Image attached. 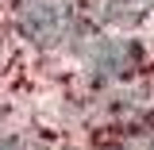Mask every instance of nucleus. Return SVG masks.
<instances>
[{
	"label": "nucleus",
	"mask_w": 154,
	"mask_h": 150,
	"mask_svg": "<svg viewBox=\"0 0 154 150\" xmlns=\"http://www.w3.org/2000/svg\"><path fill=\"white\" fill-rule=\"evenodd\" d=\"M139 42L123 35H93L89 46L81 50V62H85V77L93 85H112V81H123L139 69Z\"/></svg>",
	"instance_id": "obj_1"
},
{
	"label": "nucleus",
	"mask_w": 154,
	"mask_h": 150,
	"mask_svg": "<svg viewBox=\"0 0 154 150\" xmlns=\"http://www.w3.org/2000/svg\"><path fill=\"white\" fill-rule=\"evenodd\" d=\"M150 12H154V0H104L100 23L112 27V31H135Z\"/></svg>",
	"instance_id": "obj_3"
},
{
	"label": "nucleus",
	"mask_w": 154,
	"mask_h": 150,
	"mask_svg": "<svg viewBox=\"0 0 154 150\" xmlns=\"http://www.w3.org/2000/svg\"><path fill=\"white\" fill-rule=\"evenodd\" d=\"M0 131H4V108H0Z\"/></svg>",
	"instance_id": "obj_4"
},
{
	"label": "nucleus",
	"mask_w": 154,
	"mask_h": 150,
	"mask_svg": "<svg viewBox=\"0 0 154 150\" xmlns=\"http://www.w3.org/2000/svg\"><path fill=\"white\" fill-rule=\"evenodd\" d=\"M16 27L35 46H58L73 31L69 0H16Z\"/></svg>",
	"instance_id": "obj_2"
}]
</instances>
